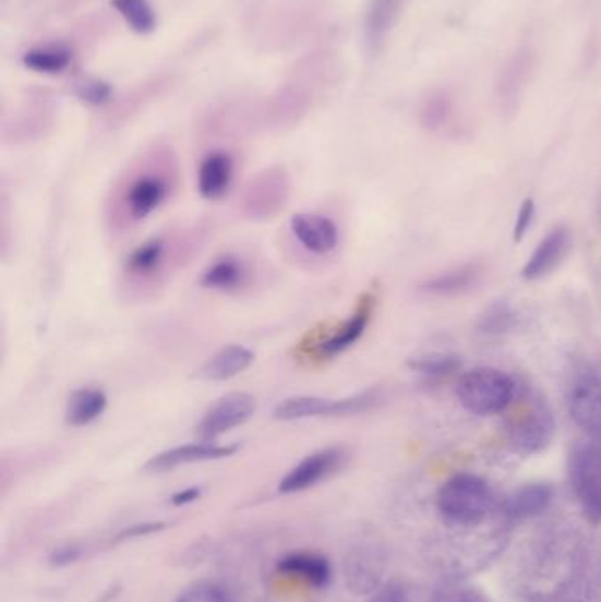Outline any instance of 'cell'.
<instances>
[{"label": "cell", "instance_id": "cell-1", "mask_svg": "<svg viewBox=\"0 0 601 602\" xmlns=\"http://www.w3.org/2000/svg\"><path fill=\"white\" fill-rule=\"evenodd\" d=\"M179 188V162L168 148L147 152L119 180L108 203L116 228H131L159 210Z\"/></svg>", "mask_w": 601, "mask_h": 602}, {"label": "cell", "instance_id": "cell-2", "mask_svg": "<svg viewBox=\"0 0 601 602\" xmlns=\"http://www.w3.org/2000/svg\"><path fill=\"white\" fill-rule=\"evenodd\" d=\"M508 409L506 434L517 452L534 455L552 443L555 434L554 418L542 398L524 393L520 398H514Z\"/></svg>", "mask_w": 601, "mask_h": 602}, {"label": "cell", "instance_id": "cell-3", "mask_svg": "<svg viewBox=\"0 0 601 602\" xmlns=\"http://www.w3.org/2000/svg\"><path fill=\"white\" fill-rule=\"evenodd\" d=\"M492 502L491 486L473 474L454 475L437 493L441 516L457 527L482 523L491 511Z\"/></svg>", "mask_w": 601, "mask_h": 602}, {"label": "cell", "instance_id": "cell-4", "mask_svg": "<svg viewBox=\"0 0 601 602\" xmlns=\"http://www.w3.org/2000/svg\"><path fill=\"white\" fill-rule=\"evenodd\" d=\"M457 398L471 414H500L514 401L515 383L501 370L478 366L460 377L457 384Z\"/></svg>", "mask_w": 601, "mask_h": 602}, {"label": "cell", "instance_id": "cell-5", "mask_svg": "<svg viewBox=\"0 0 601 602\" xmlns=\"http://www.w3.org/2000/svg\"><path fill=\"white\" fill-rule=\"evenodd\" d=\"M382 400V392L377 388L346 398L291 397L277 404L274 418L279 421H297L309 420V418L362 414L380 406Z\"/></svg>", "mask_w": 601, "mask_h": 602}, {"label": "cell", "instance_id": "cell-6", "mask_svg": "<svg viewBox=\"0 0 601 602\" xmlns=\"http://www.w3.org/2000/svg\"><path fill=\"white\" fill-rule=\"evenodd\" d=\"M569 481L584 513L601 521V446L578 444L568 458Z\"/></svg>", "mask_w": 601, "mask_h": 602}, {"label": "cell", "instance_id": "cell-7", "mask_svg": "<svg viewBox=\"0 0 601 602\" xmlns=\"http://www.w3.org/2000/svg\"><path fill=\"white\" fill-rule=\"evenodd\" d=\"M182 243L175 242L173 238L154 237L142 245L136 246L124 263V275L129 284L142 286L148 284L154 286L157 280L166 275L168 269L173 268L175 263L180 261V249Z\"/></svg>", "mask_w": 601, "mask_h": 602}, {"label": "cell", "instance_id": "cell-8", "mask_svg": "<svg viewBox=\"0 0 601 602\" xmlns=\"http://www.w3.org/2000/svg\"><path fill=\"white\" fill-rule=\"evenodd\" d=\"M288 196L289 180L285 169H265L243 192V215H248L249 219H272L285 208Z\"/></svg>", "mask_w": 601, "mask_h": 602}, {"label": "cell", "instance_id": "cell-9", "mask_svg": "<svg viewBox=\"0 0 601 602\" xmlns=\"http://www.w3.org/2000/svg\"><path fill=\"white\" fill-rule=\"evenodd\" d=\"M256 411V400L245 392H231L208 407L207 412L196 424L200 441L214 443L220 435L228 434L240 424L251 420Z\"/></svg>", "mask_w": 601, "mask_h": 602}, {"label": "cell", "instance_id": "cell-10", "mask_svg": "<svg viewBox=\"0 0 601 602\" xmlns=\"http://www.w3.org/2000/svg\"><path fill=\"white\" fill-rule=\"evenodd\" d=\"M374 306H376V297L371 292L363 294L353 314L342 321L334 334L326 338H316L314 342H311L313 346H303L302 351L313 354L314 360H332V358L339 357L342 352L348 351L349 347L359 342L362 335L365 334Z\"/></svg>", "mask_w": 601, "mask_h": 602}, {"label": "cell", "instance_id": "cell-11", "mask_svg": "<svg viewBox=\"0 0 601 602\" xmlns=\"http://www.w3.org/2000/svg\"><path fill=\"white\" fill-rule=\"evenodd\" d=\"M346 460H348V453L345 447L332 446L314 452L313 455H309L300 463H297L280 480L279 492L289 495V493L313 489L326 478L336 474L337 470L345 466Z\"/></svg>", "mask_w": 601, "mask_h": 602}, {"label": "cell", "instance_id": "cell-12", "mask_svg": "<svg viewBox=\"0 0 601 602\" xmlns=\"http://www.w3.org/2000/svg\"><path fill=\"white\" fill-rule=\"evenodd\" d=\"M239 449L240 446H237V444H214L207 443V441H200V443L184 444V446L166 449V452L159 453L156 457H152L143 469L147 470V472H168V470L189 466V463H196V461L230 458Z\"/></svg>", "mask_w": 601, "mask_h": 602}, {"label": "cell", "instance_id": "cell-13", "mask_svg": "<svg viewBox=\"0 0 601 602\" xmlns=\"http://www.w3.org/2000/svg\"><path fill=\"white\" fill-rule=\"evenodd\" d=\"M295 240L316 256H326L339 245V228L334 220L316 214H295L289 222Z\"/></svg>", "mask_w": 601, "mask_h": 602}, {"label": "cell", "instance_id": "cell-14", "mask_svg": "<svg viewBox=\"0 0 601 602\" xmlns=\"http://www.w3.org/2000/svg\"><path fill=\"white\" fill-rule=\"evenodd\" d=\"M569 246H572V237H569L568 229H552L551 233L538 243L528 263L524 265V279L540 280L546 275H551L568 256Z\"/></svg>", "mask_w": 601, "mask_h": 602}, {"label": "cell", "instance_id": "cell-15", "mask_svg": "<svg viewBox=\"0 0 601 602\" xmlns=\"http://www.w3.org/2000/svg\"><path fill=\"white\" fill-rule=\"evenodd\" d=\"M569 416L577 426L601 441V381L584 380L569 395Z\"/></svg>", "mask_w": 601, "mask_h": 602}, {"label": "cell", "instance_id": "cell-16", "mask_svg": "<svg viewBox=\"0 0 601 602\" xmlns=\"http://www.w3.org/2000/svg\"><path fill=\"white\" fill-rule=\"evenodd\" d=\"M254 352L245 346L231 344L212 354L200 369L196 370L197 380L223 383L242 374L254 363Z\"/></svg>", "mask_w": 601, "mask_h": 602}, {"label": "cell", "instance_id": "cell-17", "mask_svg": "<svg viewBox=\"0 0 601 602\" xmlns=\"http://www.w3.org/2000/svg\"><path fill=\"white\" fill-rule=\"evenodd\" d=\"M405 0H369L363 16V39L369 51L376 53L386 37L390 36L395 23L399 20Z\"/></svg>", "mask_w": 601, "mask_h": 602}, {"label": "cell", "instance_id": "cell-18", "mask_svg": "<svg viewBox=\"0 0 601 602\" xmlns=\"http://www.w3.org/2000/svg\"><path fill=\"white\" fill-rule=\"evenodd\" d=\"M233 182V159L226 152H212L200 165L197 191L205 200L217 201L226 196Z\"/></svg>", "mask_w": 601, "mask_h": 602}, {"label": "cell", "instance_id": "cell-19", "mask_svg": "<svg viewBox=\"0 0 601 602\" xmlns=\"http://www.w3.org/2000/svg\"><path fill=\"white\" fill-rule=\"evenodd\" d=\"M280 575L293 576L316 589H325L332 580V566L328 558L314 553H289L277 562Z\"/></svg>", "mask_w": 601, "mask_h": 602}, {"label": "cell", "instance_id": "cell-20", "mask_svg": "<svg viewBox=\"0 0 601 602\" xmlns=\"http://www.w3.org/2000/svg\"><path fill=\"white\" fill-rule=\"evenodd\" d=\"M382 576V561L369 550H353L345 561V580L354 593L376 592Z\"/></svg>", "mask_w": 601, "mask_h": 602}, {"label": "cell", "instance_id": "cell-21", "mask_svg": "<svg viewBox=\"0 0 601 602\" xmlns=\"http://www.w3.org/2000/svg\"><path fill=\"white\" fill-rule=\"evenodd\" d=\"M551 484L529 483L515 490L505 502V513L509 520H528L551 506Z\"/></svg>", "mask_w": 601, "mask_h": 602}, {"label": "cell", "instance_id": "cell-22", "mask_svg": "<svg viewBox=\"0 0 601 602\" xmlns=\"http://www.w3.org/2000/svg\"><path fill=\"white\" fill-rule=\"evenodd\" d=\"M106 407H108V397L103 389H74L65 406V423L70 426H87L101 418Z\"/></svg>", "mask_w": 601, "mask_h": 602}, {"label": "cell", "instance_id": "cell-23", "mask_svg": "<svg viewBox=\"0 0 601 602\" xmlns=\"http://www.w3.org/2000/svg\"><path fill=\"white\" fill-rule=\"evenodd\" d=\"M245 275L248 272L242 261L231 256L219 257L203 272L200 286L212 291L230 292L242 286Z\"/></svg>", "mask_w": 601, "mask_h": 602}, {"label": "cell", "instance_id": "cell-24", "mask_svg": "<svg viewBox=\"0 0 601 602\" xmlns=\"http://www.w3.org/2000/svg\"><path fill=\"white\" fill-rule=\"evenodd\" d=\"M71 51L62 45L36 46L25 51L22 64L39 74H60L71 64Z\"/></svg>", "mask_w": 601, "mask_h": 602}, {"label": "cell", "instance_id": "cell-25", "mask_svg": "<svg viewBox=\"0 0 601 602\" xmlns=\"http://www.w3.org/2000/svg\"><path fill=\"white\" fill-rule=\"evenodd\" d=\"M111 8L133 33L148 36L156 31L157 14L148 0H111Z\"/></svg>", "mask_w": 601, "mask_h": 602}, {"label": "cell", "instance_id": "cell-26", "mask_svg": "<svg viewBox=\"0 0 601 602\" xmlns=\"http://www.w3.org/2000/svg\"><path fill=\"white\" fill-rule=\"evenodd\" d=\"M480 269L474 265L460 266L446 274L437 275L434 279L423 284V291L437 294V297H452L459 292L468 291L478 280Z\"/></svg>", "mask_w": 601, "mask_h": 602}, {"label": "cell", "instance_id": "cell-27", "mask_svg": "<svg viewBox=\"0 0 601 602\" xmlns=\"http://www.w3.org/2000/svg\"><path fill=\"white\" fill-rule=\"evenodd\" d=\"M408 365L413 372L422 374L428 380H443L460 369V360L455 354H429V357L414 358Z\"/></svg>", "mask_w": 601, "mask_h": 602}, {"label": "cell", "instance_id": "cell-28", "mask_svg": "<svg viewBox=\"0 0 601 602\" xmlns=\"http://www.w3.org/2000/svg\"><path fill=\"white\" fill-rule=\"evenodd\" d=\"M177 602H235L223 585L214 581H196L180 593Z\"/></svg>", "mask_w": 601, "mask_h": 602}, {"label": "cell", "instance_id": "cell-29", "mask_svg": "<svg viewBox=\"0 0 601 602\" xmlns=\"http://www.w3.org/2000/svg\"><path fill=\"white\" fill-rule=\"evenodd\" d=\"M74 96L91 106H105L113 97L110 83L99 79H83L74 83Z\"/></svg>", "mask_w": 601, "mask_h": 602}, {"label": "cell", "instance_id": "cell-30", "mask_svg": "<svg viewBox=\"0 0 601 602\" xmlns=\"http://www.w3.org/2000/svg\"><path fill=\"white\" fill-rule=\"evenodd\" d=\"M514 312L509 309L508 305H492L485 314L482 315V321H480V329L483 334L489 335H500L508 332L512 326L515 324Z\"/></svg>", "mask_w": 601, "mask_h": 602}, {"label": "cell", "instance_id": "cell-31", "mask_svg": "<svg viewBox=\"0 0 601 602\" xmlns=\"http://www.w3.org/2000/svg\"><path fill=\"white\" fill-rule=\"evenodd\" d=\"M450 113V100L446 99V96L440 94V96H432L431 99L425 103L422 110V120L428 128H440L441 123L445 122L446 117Z\"/></svg>", "mask_w": 601, "mask_h": 602}, {"label": "cell", "instance_id": "cell-32", "mask_svg": "<svg viewBox=\"0 0 601 602\" xmlns=\"http://www.w3.org/2000/svg\"><path fill=\"white\" fill-rule=\"evenodd\" d=\"M534 215H537V206H534V201L524 200L522 205H520L519 214H517V220H515L514 226V242H522L526 234H528L529 229H531L532 220H534Z\"/></svg>", "mask_w": 601, "mask_h": 602}, {"label": "cell", "instance_id": "cell-33", "mask_svg": "<svg viewBox=\"0 0 601 602\" xmlns=\"http://www.w3.org/2000/svg\"><path fill=\"white\" fill-rule=\"evenodd\" d=\"M83 550L79 544H64V546H59L50 553L48 562H50L53 567H65L71 566L74 562H79L82 558Z\"/></svg>", "mask_w": 601, "mask_h": 602}, {"label": "cell", "instance_id": "cell-34", "mask_svg": "<svg viewBox=\"0 0 601 602\" xmlns=\"http://www.w3.org/2000/svg\"><path fill=\"white\" fill-rule=\"evenodd\" d=\"M166 529V525L161 521H147V523L133 525L129 529L122 530L116 538V543H122L128 539L143 538V535L157 534Z\"/></svg>", "mask_w": 601, "mask_h": 602}, {"label": "cell", "instance_id": "cell-35", "mask_svg": "<svg viewBox=\"0 0 601 602\" xmlns=\"http://www.w3.org/2000/svg\"><path fill=\"white\" fill-rule=\"evenodd\" d=\"M368 602H408V592L402 585L392 581L372 593Z\"/></svg>", "mask_w": 601, "mask_h": 602}, {"label": "cell", "instance_id": "cell-36", "mask_svg": "<svg viewBox=\"0 0 601 602\" xmlns=\"http://www.w3.org/2000/svg\"><path fill=\"white\" fill-rule=\"evenodd\" d=\"M200 497H202V489L200 486H191V489L173 493L170 501L173 506H188V504H193Z\"/></svg>", "mask_w": 601, "mask_h": 602}]
</instances>
